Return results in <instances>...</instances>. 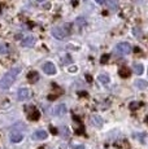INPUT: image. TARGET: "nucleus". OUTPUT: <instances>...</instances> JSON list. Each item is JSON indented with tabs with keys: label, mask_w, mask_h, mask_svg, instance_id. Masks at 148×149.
I'll return each mask as SVG.
<instances>
[{
	"label": "nucleus",
	"mask_w": 148,
	"mask_h": 149,
	"mask_svg": "<svg viewBox=\"0 0 148 149\" xmlns=\"http://www.w3.org/2000/svg\"><path fill=\"white\" fill-rule=\"evenodd\" d=\"M20 73H21V68H12L9 71H7V73L3 75L1 81H0V88H1V90H8V88L15 83L17 75H18Z\"/></svg>",
	"instance_id": "1"
},
{
	"label": "nucleus",
	"mask_w": 148,
	"mask_h": 149,
	"mask_svg": "<svg viewBox=\"0 0 148 149\" xmlns=\"http://www.w3.org/2000/svg\"><path fill=\"white\" fill-rule=\"evenodd\" d=\"M51 34H52L56 39H59V40H64L66 36H69L70 30L69 29H65V27H55V29H52Z\"/></svg>",
	"instance_id": "2"
},
{
	"label": "nucleus",
	"mask_w": 148,
	"mask_h": 149,
	"mask_svg": "<svg viewBox=\"0 0 148 149\" xmlns=\"http://www.w3.org/2000/svg\"><path fill=\"white\" fill-rule=\"evenodd\" d=\"M116 53L118 54H122V56H125V54H129L131 52V45L129 44V43L124 42V43H118L117 45H116Z\"/></svg>",
	"instance_id": "3"
},
{
	"label": "nucleus",
	"mask_w": 148,
	"mask_h": 149,
	"mask_svg": "<svg viewBox=\"0 0 148 149\" xmlns=\"http://www.w3.org/2000/svg\"><path fill=\"white\" fill-rule=\"evenodd\" d=\"M43 71L45 74H48V75H55L57 73V69H56L55 64H52V62H45L43 65Z\"/></svg>",
	"instance_id": "4"
},
{
	"label": "nucleus",
	"mask_w": 148,
	"mask_h": 149,
	"mask_svg": "<svg viewBox=\"0 0 148 149\" xmlns=\"http://www.w3.org/2000/svg\"><path fill=\"white\" fill-rule=\"evenodd\" d=\"M30 96H31V92L29 88H20L18 93H17V97H18L20 101H25V100L30 99Z\"/></svg>",
	"instance_id": "5"
},
{
	"label": "nucleus",
	"mask_w": 148,
	"mask_h": 149,
	"mask_svg": "<svg viewBox=\"0 0 148 149\" xmlns=\"http://www.w3.org/2000/svg\"><path fill=\"white\" fill-rule=\"evenodd\" d=\"M65 113H66V107H65V104H59L53 108V116L55 117H61V116H64Z\"/></svg>",
	"instance_id": "6"
},
{
	"label": "nucleus",
	"mask_w": 148,
	"mask_h": 149,
	"mask_svg": "<svg viewBox=\"0 0 148 149\" xmlns=\"http://www.w3.org/2000/svg\"><path fill=\"white\" fill-rule=\"evenodd\" d=\"M21 44H22V47H34L36 44V38L35 36H26L21 42Z\"/></svg>",
	"instance_id": "7"
},
{
	"label": "nucleus",
	"mask_w": 148,
	"mask_h": 149,
	"mask_svg": "<svg viewBox=\"0 0 148 149\" xmlns=\"http://www.w3.org/2000/svg\"><path fill=\"white\" fill-rule=\"evenodd\" d=\"M48 137V132L44 130H38L34 132L33 135V140H45Z\"/></svg>",
	"instance_id": "8"
},
{
	"label": "nucleus",
	"mask_w": 148,
	"mask_h": 149,
	"mask_svg": "<svg viewBox=\"0 0 148 149\" xmlns=\"http://www.w3.org/2000/svg\"><path fill=\"white\" fill-rule=\"evenodd\" d=\"M91 123H92V126L100 128L101 126H103V119H101V117L98 116V114H92V116H91Z\"/></svg>",
	"instance_id": "9"
},
{
	"label": "nucleus",
	"mask_w": 148,
	"mask_h": 149,
	"mask_svg": "<svg viewBox=\"0 0 148 149\" xmlns=\"http://www.w3.org/2000/svg\"><path fill=\"white\" fill-rule=\"evenodd\" d=\"M9 139H10V141H12V143H20V141H22V139H24V135H22V132L13 131V132L10 134Z\"/></svg>",
	"instance_id": "10"
},
{
	"label": "nucleus",
	"mask_w": 148,
	"mask_h": 149,
	"mask_svg": "<svg viewBox=\"0 0 148 149\" xmlns=\"http://www.w3.org/2000/svg\"><path fill=\"white\" fill-rule=\"evenodd\" d=\"M134 86L138 87L139 90H146L147 88V81H144V79H138V81H135Z\"/></svg>",
	"instance_id": "11"
},
{
	"label": "nucleus",
	"mask_w": 148,
	"mask_h": 149,
	"mask_svg": "<svg viewBox=\"0 0 148 149\" xmlns=\"http://www.w3.org/2000/svg\"><path fill=\"white\" fill-rule=\"evenodd\" d=\"M107 1V5L110 10H116L117 9V5H118V0H105Z\"/></svg>",
	"instance_id": "12"
},
{
	"label": "nucleus",
	"mask_w": 148,
	"mask_h": 149,
	"mask_svg": "<svg viewBox=\"0 0 148 149\" xmlns=\"http://www.w3.org/2000/svg\"><path fill=\"white\" fill-rule=\"evenodd\" d=\"M133 70H134V73H135V74H138V75H140V74H143L144 68H143V65H142V64H134Z\"/></svg>",
	"instance_id": "13"
},
{
	"label": "nucleus",
	"mask_w": 148,
	"mask_h": 149,
	"mask_svg": "<svg viewBox=\"0 0 148 149\" xmlns=\"http://www.w3.org/2000/svg\"><path fill=\"white\" fill-rule=\"evenodd\" d=\"M27 78H29V81L31 83H35L39 79V74L36 73V71H33V73H30L29 75H27Z\"/></svg>",
	"instance_id": "14"
},
{
	"label": "nucleus",
	"mask_w": 148,
	"mask_h": 149,
	"mask_svg": "<svg viewBox=\"0 0 148 149\" xmlns=\"http://www.w3.org/2000/svg\"><path fill=\"white\" fill-rule=\"evenodd\" d=\"M98 79H99V81H100L101 84H108V83H109V81H110V79H109V77H108V75H105V74H100V75L98 77Z\"/></svg>",
	"instance_id": "15"
},
{
	"label": "nucleus",
	"mask_w": 148,
	"mask_h": 149,
	"mask_svg": "<svg viewBox=\"0 0 148 149\" xmlns=\"http://www.w3.org/2000/svg\"><path fill=\"white\" fill-rule=\"evenodd\" d=\"M39 117H40L39 111L36 110L35 108H34V109H33V113H31L30 116H29V118H30V119H34V121H36V119H39Z\"/></svg>",
	"instance_id": "16"
},
{
	"label": "nucleus",
	"mask_w": 148,
	"mask_h": 149,
	"mask_svg": "<svg viewBox=\"0 0 148 149\" xmlns=\"http://www.w3.org/2000/svg\"><path fill=\"white\" fill-rule=\"evenodd\" d=\"M118 74L122 78H127V77H130V70L129 69H121V70L118 71Z\"/></svg>",
	"instance_id": "17"
},
{
	"label": "nucleus",
	"mask_w": 148,
	"mask_h": 149,
	"mask_svg": "<svg viewBox=\"0 0 148 149\" xmlns=\"http://www.w3.org/2000/svg\"><path fill=\"white\" fill-rule=\"evenodd\" d=\"M0 53H1V54H7L8 53L7 44H5V43H3V42H0Z\"/></svg>",
	"instance_id": "18"
},
{
	"label": "nucleus",
	"mask_w": 148,
	"mask_h": 149,
	"mask_svg": "<svg viewBox=\"0 0 148 149\" xmlns=\"http://www.w3.org/2000/svg\"><path fill=\"white\" fill-rule=\"evenodd\" d=\"M75 24L78 25L79 27H83L84 25H86V19H84L83 17H78V18L75 19Z\"/></svg>",
	"instance_id": "19"
},
{
	"label": "nucleus",
	"mask_w": 148,
	"mask_h": 149,
	"mask_svg": "<svg viewBox=\"0 0 148 149\" xmlns=\"http://www.w3.org/2000/svg\"><path fill=\"white\" fill-rule=\"evenodd\" d=\"M108 60H109V54H103V56H101L100 62L104 65V64H107V62H108Z\"/></svg>",
	"instance_id": "20"
},
{
	"label": "nucleus",
	"mask_w": 148,
	"mask_h": 149,
	"mask_svg": "<svg viewBox=\"0 0 148 149\" xmlns=\"http://www.w3.org/2000/svg\"><path fill=\"white\" fill-rule=\"evenodd\" d=\"M139 107H140V102H138V101H134V102L130 104V109H131V110H134V109H136Z\"/></svg>",
	"instance_id": "21"
},
{
	"label": "nucleus",
	"mask_w": 148,
	"mask_h": 149,
	"mask_svg": "<svg viewBox=\"0 0 148 149\" xmlns=\"http://www.w3.org/2000/svg\"><path fill=\"white\" fill-rule=\"evenodd\" d=\"M134 35H135V36H142L140 29H139V27H135V29H134Z\"/></svg>",
	"instance_id": "22"
},
{
	"label": "nucleus",
	"mask_w": 148,
	"mask_h": 149,
	"mask_svg": "<svg viewBox=\"0 0 148 149\" xmlns=\"http://www.w3.org/2000/svg\"><path fill=\"white\" fill-rule=\"evenodd\" d=\"M73 149H84V145L78 144V145H75V147H73Z\"/></svg>",
	"instance_id": "23"
},
{
	"label": "nucleus",
	"mask_w": 148,
	"mask_h": 149,
	"mask_svg": "<svg viewBox=\"0 0 148 149\" xmlns=\"http://www.w3.org/2000/svg\"><path fill=\"white\" fill-rule=\"evenodd\" d=\"M77 70H78V69H77V66H72V68L69 69L70 73H77Z\"/></svg>",
	"instance_id": "24"
},
{
	"label": "nucleus",
	"mask_w": 148,
	"mask_h": 149,
	"mask_svg": "<svg viewBox=\"0 0 148 149\" xmlns=\"http://www.w3.org/2000/svg\"><path fill=\"white\" fill-rule=\"evenodd\" d=\"M43 7H44V9H50V8H51V3H45V4H43Z\"/></svg>",
	"instance_id": "25"
},
{
	"label": "nucleus",
	"mask_w": 148,
	"mask_h": 149,
	"mask_svg": "<svg viewBox=\"0 0 148 149\" xmlns=\"http://www.w3.org/2000/svg\"><path fill=\"white\" fill-rule=\"evenodd\" d=\"M96 3H98V4H104L105 3V0H95Z\"/></svg>",
	"instance_id": "26"
},
{
	"label": "nucleus",
	"mask_w": 148,
	"mask_h": 149,
	"mask_svg": "<svg viewBox=\"0 0 148 149\" xmlns=\"http://www.w3.org/2000/svg\"><path fill=\"white\" fill-rule=\"evenodd\" d=\"M51 131H52V134H57V130H56V128H53V127H51Z\"/></svg>",
	"instance_id": "27"
},
{
	"label": "nucleus",
	"mask_w": 148,
	"mask_h": 149,
	"mask_svg": "<svg viewBox=\"0 0 148 149\" xmlns=\"http://www.w3.org/2000/svg\"><path fill=\"white\" fill-rule=\"evenodd\" d=\"M72 3H73V5H77L79 3V0H72Z\"/></svg>",
	"instance_id": "28"
},
{
	"label": "nucleus",
	"mask_w": 148,
	"mask_h": 149,
	"mask_svg": "<svg viewBox=\"0 0 148 149\" xmlns=\"http://www.w3.org/2000/svg\"><path fill=\"white\" fill-rule=\"evenodd\" d=\"M86 78H87V79H89V82H92V81H91V79H92V78H91V77H90V75H87V77H86Z\"/></svg>",
	"instance_id": "29"
}]
</instances>
